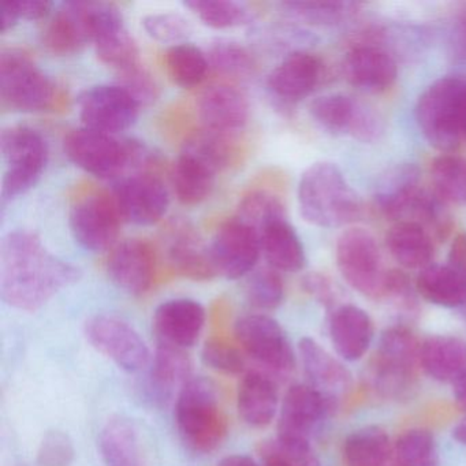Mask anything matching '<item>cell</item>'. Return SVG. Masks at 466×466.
I'll return each instance as SVG.
<instances>
[{
	"mask_svg": "<svg viewBox=\"0 0 466 466\" xmlns=\"http://www.w3.org/2000/svg\"><path fill=\"white\" fill-rule=\"evenodd\" d=\"M219 171L198 155L182 149L173 167L174 193L184 206H198L211 196Z\"/></svg>",
	"mask_w": 466,
	"mask_h": 466,
	"instance_id": "4dcf8cb0",
	"label": "cell"
},
{
	"mask_svg": "<svg viewBox=\"0 0 466 466\" xmlns=\"http://www.w3.org/2000/svg\"><path fill=\"white\" fill-rule=\"evenodd\" d=\"M392 454L397 466H441L435 438L422 428H411L400 433Z\"/></svg>",
	"mask_w": 466,
	"mask_h": 466,
	"instance_id": "b9f144b4",
	"label": "cell"
},
{
	"mask_svg": "<svg viewBox=\"0 0 466 466\" xmlns=\"http://www.w3.org/2000/svg\"><path fill=\"white\" fill-rule=\"evenodd\" d=\"M84 127L116 135L132 127L140 106L121 86H96L86 89L77 100Z\"/></svg>",
	"mask_w": 466,
	"mask_h": 466,
	"instance_id": "5bb4252c",
	"label": "cell"
},
{
	"mask_svg": "<svg viewBox=\"0 0 466 466\" xmlns=\"http://www.w3.org/2000/svg\"><path fill=\"white\" fill-rule=\"evenodd\" d=\"M455 32H457L458 47L462 51L463 56H466V10L458 17Z\"/></svg>",
	"mask_w": 466,
	"mask_h": 466,
	"instance_id": "680465c9",
	"label": "cell"
},
{
	"mask_svg": "<svg viewBox=\"0 0 466 466\" xmlns=\"http://www.w3.org/2000/svg\"><path fill=\"white\" fill-rule=\"evenodd\" d=\"M168 77L182 88H195L206 80L209 72L208 56L190 43L171 46L165 56Z\"/></svg>",
	"mask_w": 466,
	"mask_h": 466,
	"instance_id": "74e56055",
	"label": "cell"
},
{
	"mask_svg": "<svg viewBox=\"0 0 466 466\" xmlns=\"http://www.w3.org/2000/svg\"><path fill=\"white\" fill-rule=\"evenodd\" d=\"M420 171L413 165H400L387 171L375 190V207L389 219L403 220L421 193Z\"/></svg>",
	"mask_w": 466,
	"mask_h": 466,
	"instance_id": "f546056e",
	"label": "cell"
},
{
	"mask_svg": "<svg viewBox=\"0 0 466 466\" xmlns=\"http://www.w3.org/2000/svg\"><path fill=\"white\" fill-rule=\"evenodd\" d=\"M309 111L323 129L351 136L362 143H375L384 133L383 118L370 106L346 95L318 97L310 103Z\"/></svg>",
	"mask_w": 466,
	"mask_h": 466,
	"instance_id": "7c38bea8",
	"label": "cell"
},
{
	"mask_svg": "<svg viewBox=\"0 0 466 466\" xmlns=\"http://www.w3.org/2000/svg\"><path fill=\"white\" fill-rule=\"evenodd\" d=\"M462 143L466 144V116H465V125H463V130H462Z\"/></svg>",
	"mask_w": 466,
	"mask_h": 466,
	"instance_id": "94428289",
	"label": "cell"
},
{
	"mask_svg": "<svg viewBox=\"0 0 466 466\" xmlns=\"http://www.w3.org/2000/svg\"><path fill=\"white\" fill-rule=\"evenodd\" d=\"M86 339L99 353L127 372H140L151 364L148 346L132 324L116 315H96L86 323Z\"/></svg>",
	"mask_w": 466,
	"mask_h": 466,
	"instance_id": "8fae6325",
	"label": "cell"
},
{
	"mask_svg": "<svg viewBox=\"0 0 466 466\" xmlns=\"http://www.w3.org/2000/svg\"><path fill=\"white\" fill-rule=\"evenodd\" d=\"M299 360L310 386L326 395L332 403L345 397L353 387V375L345 364L329 354L312 338L299 343Z\"/></svg>",
	"mask_w": 466,
	"mask_h": 466,
	"instance_id": "603a6c76",
	"label": "cell"
},
{
	"mask_svg": "<svg viewBox=\"0 0 466 466\" xmlns=\"http://www.w3.org/2000/svg\"><path fill=\"white\" fill-rule=\"evenodd\" d=\"M0 152L4 157L2 211L20 196L36 187L48 163V146L42 133L29 127H10L0 136Z\"/></svg>",
	"mask_w": 466,
	"mask_h": 466,
	"instance_id": "52a82bcc",
	"label": "cell"
},
{
	"mask_svg": "<svg viewBox=\"0 0 466 466\" xmlns=\"http://www.w3.org/2000/svg\"><path fill=\"white\" fill-rule=\"evenodd\" d=\"M285 218V206L280 198L266 190H255L244 196L236 215V219L249 226L258 234L269 223Z\"/></svg>",
	"mask_w": 466,
	"mask_h": 466,
	"instance_id": "ee69618b",
	"label": "cell"
},
{
	"mask_svg": "<svg viewBox=\"0 0 466 466\" xmlns=\"http://www.w3.org/2000/svg\"><path fill=\"white\" fill-rule=\"evenodd\" d=\"M329 337L340 359L359 361L372 345L375 326L370 316L356 305H342L329 319Z\"/></svg>",
	"mask_w": 466,
	"mask_h": 466,
	"instance_id": "4316f807",
	"label": "cell"
},
{
	"mask_svg": "<svg viewBox=\"0 0 466 466\" xmlns=\"http://www.w3.org/2000/svg\"><path fill=\"white\" fill-rule=\"evenodd\" d=\"M466 116V80L443 77L431 84L416 106V121L428 143L444 154L462 144Z\"/></svg>",
	"mask_w": 466,
	"mask_h": 466,
	"instance_id": "277c9868",
	"label": "cell"
},
{
	"mask_svg": "<svg viewBox=\"0 0 466 466\" xmlns=\"http://www.w3.org/2000/svg\"><path fill=\"white\" fill-rule=\"evenodd\" d=\"M261 253L277 271L297 272L304 268L305 250L299 234L285 219L269 223L260 234Z\"/></svg>",
	"mask_w": 466,
	"mask_h": 466,
	"instance_id": "e575fe53",
	"label": "cell"
},
{
	"mask_svg": "<svg viewBox=\"0 0 466 466\" xmlns=\"http://www.w3.org/2000/svg\"><path fill=\"white\" fill-rule=\"evenodd\" d=\"M204 25L214 29H231L248 25L253 21V13L245 5L231 0H192L185 2Z\"/></svg>",
	"mask_w": 466,
	"mask_h": 466,
	"instance_id": "60d3db41",
	"label": "cell"
},
{
	"mask_svg": "<svg viewBox=\"0 0 466 466\" xmlns=\"http://www.w3.org/2000/svg\"><path fill=\"white\" fill-rule=\"evenodd\" d=\"M157 272L154 248L144 239H127L116 245L107 260V274L116 288L130 296H143L151 289Z\"/></svg>",
	"mask_w": 466,
	"mask_h": 466,
	"instance_id": "ffe728a7",
	"label": "cell"
},
{
	"mask_svg": "<svg viewBox=\"0 0 466 466\" xmlns=\"http://www.w3.org/2000/svg\"><path fill=\"white\" fill-rule=\"evenodd\" d=\"M416 289L422 299L444 308L465 307L466 272L449 264H431L420 272Z\"/></svg>",
	"mask_w": 466,
	"mask_h": 466,
	"instance_id": "d590c367",
	"label": "cell"
},
{
	"mask_svg": "<svg viewBox=\"0 0 466 466\" xmlns=\"http://www.w3.org/2000/svg\"><path fill=\"white\" fill-rule=\"evenodd\" d=\"M234 332L242 350L269 373L286 376L296 367L293 346L275 319L261 313L241 316Z\"/></svg>",
	"mask_w": 466,
	"mask_h": 466,
	"instance_id": "30bf717a",
	"label": "cell"
},
{
	"mask_svg": "<svg viewBox=\"0 0 466 466\" xmlns=\"http://www.w3.org/2000/svg\"><path fill=\"white\" fill-rule=\"evenodd\" d=\"M452 438H454L458 443L466 447V421L455 425L454 430H452Z\"/></svg>",
	"mask_w": 466,
	"mask_h": 466,
	"instance_id": "91938a15",
	"label": "cell"
},
{
	"mask_svg": "<svg viewBox=\"0 0 466 466\" xmlns=\"http://www.w3.org/2000/svg\"><path fill=\"white\" fill-rule=\"evenodd\" d=\"M119 84L127 89L140 107L151 106L159 97V86L143 64L118 75Z\"/></svg>",
	"mask_w": 466,
	"mask_h": 466,
	"instance_id": "f907efd6",
	"label": "cell"
},
{
	"mask_svg": "<svg viewBox=\"0 0 466 466\" xmlns=\"http://www.w3.org/2000/svg\"><path fill=\"white\" fill-rule=\"evenodd\" d=\"M245 294L249 304L258 309H277L285 299V285L277 269L260 268L248 278Z\"/></svg>",
	"mask_w": 466,
	"mask_h": 466,
	"instance_id": "f6af8a7d",
	"label": "cell"
},
{
	"mask_svg": "<svg viewBox=\"0 0 466 466\" xmlns=\"http://www.w3.org/2000/svg\"><path fill=\"white\" fill-rule=\"evenodd\" d=\"M299 207L302 218L318 228L351 225L361 217V203L340 168L319 162L308 167L299 184Z\"/></svg>",
	"mask_w": 466,
	"mask_h": 466,
	"instance_id": "7a4b0ae2",
	"label": "cell"
},
{
	"mask_svg": "<svg viewBox=\"0 0 466 466\" xmlns=\"http://www.w3.org/2000/svg\"><path fill=\"white\" fill-rule=\"evenodd\" d=\"M421 370L441 383H454L466 372V342L450 335H432L421 342Z\"/></svg>",
	"mask_w": 466,
	"mask_h": 466,
	"instance_id": "1f68e13d",
	"label": "cell"
},
{
	"mask_svg": "<svg viewBox=\"0 0 466 466\" xmlns=\"http://www.w3.org/2000/svg\"><path fill=\"white\" fill-rule=\"evenodd\" d=\"M421 342L406 326L387 329L370 362V380L379 394L390 400H408L416 391Z\"/></svg>",
	"mask_w": 466,
	"mask_h": 466,
	"instance_id": "5b68a950",
	"label": "cell"
},
{
	"mask_svg": "<svg viewBox=\"0 0 466 466\" xmlns=\"http://www.w3.org/2000/svg\"><path fill=\"white\" fill-rule=\"evenodd\" d=\"M463 310H465V318H466V305L463 307Z\"/></svg>",
	"mask_w": 466,
	"mask_h": 466,
	"instance_id": "6125c7cd",
	"label": "cell"
},
{
	"mask_svg": "<svg viewBox=\"0 0 466 466\" xmlns=\"http://www.w3.org/2000/svg\"><path fill=\"white\" fill-rule=\"evenodd\" d=\"M113 198L122 220L136 226L159 222L170 204L165 182L148 171H136L116 179Z\"/></svg>",
	"mask_w": 466,
	"mask_h": 466,
	"instance_id": "4fadbf2b",
	"label": "cell"
},
{
	"mask_svg": "<svg viewBox=\"0 0 466 466\" xmlns=\"http://www.w3.org/2000/svg\"><path fill=\"white\" fill-rule=\"evenodd\" d=\"M97 58L116 75L143 64L140 48L125 25L124 15L111 4H94V39Z\"/></svg>",
	"mask_w": 466,
	"mask_h": 466,
	"instance_id": "2e32d148",
	"label": "cell"
},
{
	"mask_svg": "<svg viewBox=\"0 0 466 466\" xmlns=\"http://www.w3.org/2000/svg\"><path fill=\"white\" fill-rule=\"evenodd\" d=\"M81 269L54 255L37 234L18 230L0 244V294L10 307L35 312L81 279Z\"/></svg>",
	"mask_w": 466,
	"mask_h": 466,
	"instance_id": "6da1fadb",
	"label": "cell"
},
{
	"mask_svg": "<svg viewBox=\"0 0 466 466\" xmlns=\"http://www.w3.org/2000/svg\"><path fill=\"white\" fill-rule=\"evenodd\" d=\"M302 288L313 299H318L321 305H324L327 309L334 305L335 291L329 278L324 277V275L318 274V272L305 275L304 279H302Z\"/></svg>",
	"mask_w": 466,
	"mask_h": 466,
	"instance_id": "816d5d0a",
	"label": "cell"
},
{
	"mask_svg": "<svg viewBox=\"0 0 466 466\" xmlns=\"http://www.w3.org/2000/svg\"><path fill=\"white\" fill-rule=\"evenodd\" d=\"M56 86L24 51L7 48L0 54V99L20 113H40L56 102Z\"/></svg>",
	"mask_w": 466,
	"mask_h": 466,
	"instance_id": "9c48e42d",
	"label": "cell"
},
{
	"mask_svg": "<svg viewBox=\"0 0 466 466\" xmlns=\"http://www.w3.org/2000/svg\"><path fill=\"white\" fill-rule=\"evenodd\" d=\"M207 56L215 72L234 80H248L258 69L249 50L233 40L220 39L212 43Z\"/></svg>",
	"mask_w": 466,
	"mask_h": 466,
	"instance_id": "ab89813d",
	"label": "cell"
},
{
	"mask_svg": "<svg viewBox=\"0 0 466 466\" xmlns=\"http://www.w3.org/2000/svg\"><path fill=\"white\" fill-rule=\"evenodd\" d=\"M260 458L263 466H321L309 441L279 435L261 444Z\"/></svg>",
	"mask_w": 466,
	"mask_h": 466,
	"instance_id": "7bdbcfd3",
	"label": "cell"
},
{
	"mask_svg": "<svg viewBox=\"0 0 466 466\" xmlns=\"http://www.w3.org/2000/svg\"><path fill=\"white\" fill-rule=\"evenodd\" d=\"M279 408L278 386L269 373L252 370L242 379L237 394V409L245 424L264 428L271 424Z\"/></svg>",
	"mask_w": 466,
	"mask_h": 466,
	"instance_id": "f1b7e54d",
	"label": "cell"
},
{
	"mask_svg": "<svg viewBox=\"0 0 466 466\" xmlns=\"http://www.w3.org/2000/svg\"><path fill=\"white\" fill-rule=\"evenodd\" d=\"M349 84L365 92H384L398 77L397 62L383 48L362 45L351 48L343 61Z\"/></svg>",
	"mask_w": 466,
	"mask_h": 466,
	"instance_id": "cb8c5ba5",
	"label": "cell"
},
{
	"mask_svg": "<svg viewBox=\"0 0 466 466\" xmlns=\"http://www.w3.org/2000/svg\"><path fill=\"white\" fill-rule=\"evenodd\" d=\"M209 247L218 274L231 280L252 274L260 258V237L236 218L218 228Z\"/></svg>",
	"mask_w": 466,
	"mask_h": 466,
	"instance_id": "e0dca14e",
	"label": "cell"
},
{
	"mask_svg": "<svg viewBox=\"0 0 466 466\" xmlns=\"http://www.w3.org/2000/svg\"><path fill=\"white\" fill-rule=\"evenodd\" d=\"M167 258L170 266L187 279L211 280L218 271L211 247L204 244L198 233L187 223H177L167 238Z\"/></svg>",
	"mask_w": 466,
	"mask_h": 466,
	"instance_id": "d4e9b609",
	"label": "cell"
},
{
	"mask_svg": "<svg viewBox=\"0 0 466 466\" xmlns=\"http://www.w3.org/2000/svg\"><path fill=\"white\" fill-rule=\"evenodd\" d=\"M433 192L446 203L466 206V159L443 154L431 165Z\"/></svg>",
	"mask_w": 466,
	"mask_h": 466,
	"instance_id": "f35d334b",
	"label": "cell"
},
{
	"mask_svg": "<svg viewBox=\"0 0 466 466\" xmlns=\"http://www.w3.org/2000/svg\"><path fill=\"white\" fill-rule=\"evenodd\" d=\"M201 360L207 367L223 375H239L245 370L241 349L223 338H211L201 350Z\"/></svg>",
	"mask_w": 466,
	"mask_h": 466,
	"instance_id": "7dc6e473",
	"label": "cell"
},
{
	"mask_svg": "<svg viewBox=\"0 0 466 466\" xmlns=\"http://www.w3.org/2000/svg\"><path fill=\"white\" fill-rule=\"evenodd\" d=\"M121 220L113 196L107 195H92L77 201L69 218L76 242L94 253L105 252L116 245Z\"/></svg>",
	"mask_w": 466,
	"mask_h": 466,
	"instance_id": "9a60e30c",
	"label": "cell"
},
{
	"mask_svg": "<svg viewBox=\"0 0 466 466\" xmlns=\"http://www.w3.org/2000/svg\"><path fill=\"white\" fill-rule=\"evenodd\" d=\"M15 4H17L20 17L28 21L43 20L50 15L54 7V5L47 0H23Z\"/></svg>",
	"mask_w": 466,
	"mask_h": 466,
	"instance_id": "f5cc1de1",
	"label": "cell"
},
{
	"mask_svg": "<svg viewBox=\"0 0 466 466\" xmlns=\"http://www.w3.org/2000/svg\"><path fill=\"white\" fill-rule=\"evenodd\" d=\"M75 460V443L66 432L54 430L43 436L39 450H37V465L73 466Z\"/></svg>",
	"mask_w": 466,
	"mask_h": 466,
	"instance_id": "681fc988",
	"label": "cell"
},
{
	"mask_svg": "<svg viewBox=\"0 0 466 466\" xmlns=\"http://www.w3.org/2000/svg\"><path fill=\"white\" fill-rule=\"evenodd\" d=\"M20 20V13L15 2H9L2 6V34L12 31Z\"/></svg>",
	"mask_w": 466,
	"mask_h": 466,
	"instance_id": "11a10c76",
	"label": "cell"
},
{
	"mask_svg": "<svg viewBox=\"0 0 466 466\" xmlns=\"http://www.w3.org/2000/svg\"><path fill=\"white\" fill-rule=\"evenodd\" d=\"M206 320V309L200 302L189 299H170L155 310V334L159 343L185 350L198 342Z\"/></svg>",
	"mask_w": 466,
	"mask_h": 466,
	"instance_id": "7402d4cb",
	"label": "cell"
},
{
	"mask_svg": "<svg viewBox=\"0 0 466 466\" xmlns=\"http://www.w3.org/2000/svg\"><path fill=\"white\" fill-rule=\"evenodd\" d=\"M141 24L151 39L163 45H182L193 34L192 24L179 13H152L146 15Z\"/></svg>",
	"mask_w": 466,
	"mask_h": 466,
	"instance_id": "bcb514c9",
	"label": "cell"
},
{
	"mask_svg": "<svg viewBox=\"0 0 466 466\" xmlns=\"http://www.w3.org/2000/svg\"><path fill=\"white\" fill-rule=\"evenodd\" d=\"M447 264L458 271L466 272V231L458 234L451 242Z\"/></svg>",
	"mask_w": 466,
	"mask_h": 466,
	"instance_id": "db71d44e",
	"label": "cell"
},
{
	"mask_svg": "<svg viewBox=\"0 0 466 466\" xmlns=\"http://www.w3.org/2000/svg\"><path fill=\"white\" fill-rule=\"evenodd\" d=\"M387 249L400 266L408 269H424L433 258V237L419 223L400 220L386 236Z\"/></svg>",
	"mask_w": 466,
	"mask_h": 466,
	"instance_id": "d6a6232c",
	"label": "cell"
},
{
	"mask_svg": "<svg viewBox=\"0 0 466 466\" xmlns=\"http://www.w3.org/2000/svg\"><path fill=\"white\" fill-rule=\"evenodd\" d=\"M94 2H67L56 10L43 35V45L54 56H72L92 43Z\"/></svg>",
	"mask_w": 466,
	"mask_h": 466,
	"instance_id": "44dd1931",
	"label": "cell"
},
{
	"mask_svg": "<svg viewBox=\"0 0 466 466\" xmlns=\"http://www.w3.org/2000/svg\"><path fill=\"white\" fill-rule=\"evenodd\" d=\"M286 12L309 24H337L353 12V5L340 2H289L282 5Z\"/></svg>",
	"mask_w": 466,
	"mask_h": 466,
	"instance_id": "c3c4849f",
	"label": "cell"
},
{
	"mask_svg": "<svg viewBox=\"0 0 466 466\" xmlns=\"http://www.w3.org/2000/svg\"><path fill=\"white\" fill-rule=\"evenodd\" d=\"M176 424L182 443L196 454H209L222 446L228 420L217 387L206 378H192L176 400Z\"/></svg>",
	"mask_w": 466,
	"mask_h": 466,
	"instance_id": "3957f363",
	"label": "cell"
},
{
	"mask_svg": "<svg viewBox=\"0 0 466 466\" xmlns=\"http://www.w3.org/2000/svg\"><path fill=\"white\" fill-rule=\"evenodd\" d=\"M320 59L307 51L289 54L268 76V88L286 102H297L309 96L321 78Z\"/></svg>",
	"mask_w": 466,
	"mask_h": 466,
	"instance_id": "484cf974",
	"label": "cell"
},
{
	"mask_svg": "<svg viewBox=\"0 0 466 466\" xmlns=\"http://www.w3.org/2000/svg\"><path fill=\"white\" fill-rule=\"evenodd\" d=\"M198 111L203 129L234 137L245 129L250 116L247 95L226 83L207 86L198 96Z\"/></svg>",
	"mask_w": 466,
	"mask_h": 466,
	"instance_id": "d6986e66",
	"label": "cell"
},
{
	"mask_svg": "<svg viewBox=\"0 0 466 466\" xmlns=\"http://www.w3.org/2000/svg\"><path fill=\"white\" fill-rule=\"evenodd\" d=\"M394 451L389 433L378 425L359 428L342 444L345 466H386Z\"/></svg>",
	"mask_w": 466,
	"mask_h": 466,
	"instance_id": "8d00e7d4",
	"label": "cell"
},
{
	"mask_svg": "<svg viewBox=\"0 0 466 466\" xmlns=\"http://www.w3.org/2000/svg\"><path fill=\"white\" fill-rule=\"evenodd\" d=\"M218 466H260L252 457L244 454L228 455Z\"/></svg>",
	"mask_w": 466,
	"mask_h": 466,
	"instance_id": "6f0895ef",
	"label": "cell"
},
{
	"mask_svg": "<svg viewBox=\"0 0 466 466\" xmlns=\"http://www.w3.org/2000/svg\"><path fill=\"white\" fill-rule=\"evenodd\" d=\"M67 159L81 170L102 179H119L130 168L148 162L147 152L135 141H121L107 133L83 127L64 138Z\"/></svg>",
	"mask_w": 466,
	"mask_h": 466,
	"instance_id": "8992f818",
	"label": "cell"
},
{
	"mask_svg": "<svg viewBox=\"0 0 466 466\" xmlns=\"http://www.w3.org/2000/svg\"><path fill=\"white\" fill-rule=\"evenodd\" d=\"M99 444L107 466H147L140 433L127 417L108 420L100 432Z\"/></svg>",
	"mask_w": 466,
	"mask_h": 466,
	"instance_id": "836d02e7",
	"label": "cell"
},
{
	"mask_svg": "<svg viewBox=\"0 0 466 466\" xmlns=\"http://www.w3.org/2000/svg\"><path fill=\"white\" fill-rule=\"evenodd\" d=\"M192 379V361L184 349L159 343L151 361L148 392L159 405H167Z\"/></svg>",
	"mask_w": 466,
	"mask_h": 466,
	"instance_id": "83f0119b",
	"label": "cell"
},
{
	"mask_svg": "<svg viewBox=\"0 0 466 466\" xmlns=\"http://www.w3.org/2000/svg\"><path fill=\"white\" fill-rule=\"evenodd\" d=\"M452 394L461 410L466 411V372L452 383Z\"/></svg>",
	"mask_w": 466,
	"mask_h": 466,
	"instance_id": "9f6ffc18",
	"label": "cell"
},
{
	"mask_svg": "<svg viewBox=\"0 0 466 466\" xmlns=\"http://www.w3.org/2000/svg\"><path fill=\"white\" fill-rule=\"evenodd\" d=\"M334 403L310 384H294L286 391L278 420V435L309 441Z\"/></svg>",
	"mask_w": 466,
	"mask_h": 466,
	"instance_id": "ac0fdd59",
	"label": "cell"
},
{
	"mask_svg": "<svg viewBox=\"0 0 466 466\" xmlns=\"http://www.w3.org/2000/svg\"><path fill=\"white\" fill-rule=\"evenodd\" d=\"M337 266L343 279L368 299L387 296L390 269H386L375 237L361 228H350L337 242Z\"/></svg>",
	"mask_w": 466,
	"mask_h": 466,
	"instance_id": "ba28073f",
	"label": "cell"
}]
</instances>
